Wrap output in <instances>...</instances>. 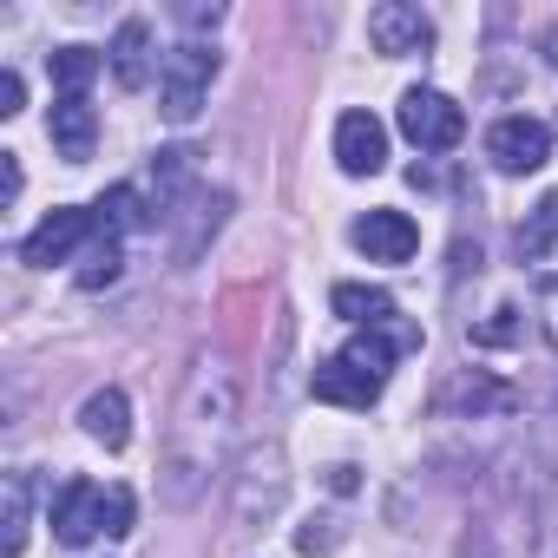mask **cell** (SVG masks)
Listing matches in <instances>:
<instances>
[{
  "mask_svg": "<svg viewBox=\"0 0 558 558\" xmlns=\"http://www.w3.org/2000/svg\"><path fill=\"white\" fill-rule=\"evenodd\" d=\"M80 427L99 440V447H125L132 440V401L119 395V388H99V395H86V408H80Z\"/></svg>",
  "mask_w": 558,
  "mask_h": 558,
  "instance_id": "obj_14",
  "label": "cell"
},
{
  "mask_svg": "<svg viewBox=\"0 0 558 558\" xmlns=\"http://www.w3.org/2000/svg\"><path fill=\"white\" fill-rule=\"evenodd\" d=\"M47 132H53V145H60L66 165H86L93 145H99V119H93L86 99H60V106L47 112Z\"/></svg>",
  "mask_w": 558,
  "mask_h": 558,
  "instance_id": "obj_12",
  "label": "cell"
},
{
  "mask_svg": "<svg viewBox=\"0 0 558 558\" xmlns=\"http://www.w3.org/2000/svg\"><path fill=\"white\" fill-rule=\"evenodd\" d=\"M368 40H375V53L408 60V53H427L434 47V21L421 8H408V0H381V8L368 14Z\"/></svg>",
  "mask_w": 558,
  "mask_h": 558,
  "instance_id": "obj_6",
  "label": "cell"
},
{
  "mask_svg": "<svg viewBox=\"0 0 558 558\" xmlns=\"http://www.w3.org/2000/svg\"><path fill=\"white\" fill-rule=\"evenodd\" d=\"M230 421H236V381L223 368H197L184 401H178V421H171V447H165V499L171 506H191L217 460H223V440H230Z\"/></svg>",
  "mask_w": 558,
  "mask_h": 558,
  "instance_id": "obj_1",
  "label": "cell"
},
{
  "mask_svg": "<svg viewBox=\"0 0 558 558\" xmlns=\"http://www.w3.org/2000/svg\"><path fill=\"white\" fill-rule=\"evenodd\" d=\"M47 73H53L60 99H86V86L99 80V53L93 47H60V53H47Z\"/></svg>",
  "mask_w": 558,
  "mask_h": 558,
  "instance_id": "obj_16",
  "label": "cell"
},
{
  "mask_svg": "<svg viewBox=\"0 0 558 558\" xmlns=\"http://www.w3.org/2000/svg\"><path fill=\"white\" fill-rule=\"evenodd\" d=\"M486 158H493V171L525 178V171H538V165L551 158V132H545L538 119H499V125L486 132Z\"/></svg>",
  "mask_w": 558,
  "mask_h": 558,
  "instance_id": "obj_5",
  "label": "cell"
},
{
  "mask_svg": "<svg viewBox=\"0 0 558 558\" xmlns=\"http://www.w3.org/2000/svg\"><path fill=\"white\" fill-rule=\"evenodd\" d=\"M21 99H27L21 73H0V119H14V112H21Z\"/></svg>",
  "mask_w": 558,
  "mask_h": 558,
  "instance_id": "obj_21",
  "label": "cell"
},
{
  "mask_svg": "<svg viewBox=\"0 0 558 558\" xmlns=\"http://www.w3.org/2000/svg\"><path fill=\"white\" fill-rule=\"evenodd\" d=\"M296 545H303V551H329V545H336L329 519H323V525H303V532H296Z\"/></svg>",
  "mask_w": 558,
  "mask_h": 558,
  "instance_id": "obj_23",
  "label": "cell"
},
{
  "mask_svg": "<svg viewBox=\"0 0 558 558\" xmlns=\"http://www.w3.org/2000/svg\"><path fill=\"white\" fill-rule=\"evenodd\" d=\"M329 486L336 493H355V466H329Z\"/></svg>",
  "mask_w": 558,
  "mask_h": 558,
  "instance_id": "obj_26",
  "label": "cell"
},
{
  "mask_svg": "<svg viewBox=\"0 0 558 558\" xmlns=\"http://www.w3.org/2000/svg\"><path fill=\"white\" fill-rule=\"evenodd\" d=\"M184 21H191V27H217L223 8H217V0H210V8H184Z\"/></svg>",
  "mask_w": 558,
  "mask_h": 558,
  "instance_id": "obj_25",
  "label": "cell"
},
{
  "mask_svg": "<svg viewBox=\"0 0 558 558\" xmlns=\"http://www.w3.org/2000/svg\"><path fill=\"white\" fill-rule=\"evenodd\" d=\"M112 73H119L125 93H138V86L151 80V27H145V21H125V27L112 34Z\"/></svg>",
  "mask_w": 558,
  "mask_h": 558,
  "instance_id": "obj_15",
  "label": "cell"
},
{
  "mask_svg": "<svg viewBox=\"0 0 558 558\" xmlns=\"http://www.w3.org/2000/svg\"><path fill=\"white\" fill-rule=\"evenodd\" d=\"M27 551V473H8V538H0V558Z\"/></svg>",
  "mask_w": 558,
  "mask_h": 558,
  "instance_id": "obj_20",
  "label": "cell"
},
{
  "mask_svg": "<svg viewBox=\"0 0 558 558\" xmlns=\"http://www.w3.org/2000/svg\"><path fill=\"white\" fill-rule=\"evenodd\" d=\"M512 243H519V263H538V256L558 243V191L532 204V217L519 223V236H512Z\"/></svg>",
  "mask_w": 558,
  "mask_h": 558,
  "instance_id": "obj_18",
  "label": "cell"
},
{
  "mask_svg": "<svg viewBox=\"0 0 558 558\" xmlns=\"http://www.w3.org/2000/svg\"><path fill=\"white\" fill-rule=\"evenodd\" d=\"M119 269H125V243H119V236H93V250H86V263H80V290L119 283Z\"/></svg>",
  "mask_w": 558,
  "mask_h": 558,
  "instance_id": "obj_19",
  "label": "cell"
},
{
  "mask_svg": "<svg viewBox=\"0 0 558 558\" xmlns=\"http://www.w3.org/2000/svg\"><path fill=\"white\" fill-rule=\"evenodd\" d=\"M86 230H99V223H93V210H53V217L21 243V263L53 269V263H66V256L80 250V236H86Z\"/></svg>",
  "mask_w": 558,
  "mask_h": 558,
  "instance_id": "obj_11",
  "label": "cell"
},
{
  "mask_svg": "<svg viewBox=\"0 0 558 558\" xmlns=\"http://www.w3.org/2000/svg\"><path fill=\"white\" fill-rule=\"evenodd\" d=\"M336 316L342 323H362V329H381V323H395V296L388 290H368V283H342L336 290Z\"/></svg>",
  "mask_w": 558,
  "mask_h": 558,
  "instance_id": "obj_17",
  "label": "cell"
},
{
  "mask_svg": "<svg viewBox=\"0 0 558 558\" xmlns=\"http://www.w3.org/2000/svg\"><path fill=\"white\" fill-rule=\"evenodd\" d=\"M310 388H316V401H336V408H368V401L388 388V375H375V368H368V362H355V355H329V362H316Z\"/></svg>",
  "mask_w": 558,
  "mask_h": 558,
  "instance_id": "obj_8",
  "label": "cell"
},
{
  "mask_svg": "<svg viewBox=\"0 0 558 558\" xmlns=\"http://www.w3.org/2000/svg\"><path fill=\"white\" fill-rule=\"evenodd\" d=\"M125 538L132 532V493L125 486H93V480H73L53 506V538L60 545H93V538Z\"/></svg>",
  "mask_w": 558,
  "mask_h": 558,
  "instance_id": "obj_2",
  "label": "cell"
},
{
  "mask_svg": "<svg viewBox=\"0 0 558 558\" xmlns=\"http://www.w3.org/2000/svg\"><path fill=\"white\" fill-rule=\"evenodd\" d=\"M355 250L368 256V263H408L414 250H421V230H414V217L408 210H368V217H355Z\"/></svg>",
  "mask_w": 558,
  "mask_h": 558,
  "instance_id": "obj_7",
  "label": "cell"
},
{
  "mask_svg": "<svg viewBox=\"0 0 558 558\" xmlns=\"http://www.w3.org/2000/svg\"><path fill=\"white\" fill-rule=\"evenodd\" d=\"M336 165L349 178H375L388 165V132H381L375 112H342V125H336Z\"/></svg>",
  "mask_w": 558,
  "mask_h": 558,
  "instance_id": "obj_9",
  "label": "cell"
},
{
  "mask_svg": "<svg viewBox=\"0 0 558 558\" xmlns=\"http://www.w3.org/2000/svg\"><path fill=\"white\" fill-rule=\"evenodd\" d=\"M545 53H551V66H558V21H551V34H545Z\"/></svg>",
  "mask_w": 558,
  "mask_h": 558,
  "instance_id": "obj_27",
  "label": "cell"
},
{
  "mask_svg": "<svg viewBox=\"0 0 558 558\" xmlns=\"http://www.w3.org/2000/svg\"><path fill=\"white\" fill-rule=\"evenodd\" d=\"M243 473H250V480H243V493H236V525H256V499H263V512L283 506V486H290V480H283V447H276V440L256 447V453L243 460Z\"/></svg>",
  "mask_w": 558,
  "mask_h": 558,
  "instance_id": "obj_10",
  "label": "cell"
},
{
  "mask_svg": "<svg viewBox=\"0 0 558 558\" xmlns=\"http://www.w3.org/2000/svg\"><path fill=\"white\" fill-rule=\"evenodd\" d=\"M210 80H217V53H210L204 40H184L178 53H165V73H158V106H165V119H171V125H191L197 106H204V93H210Z\"/></svg>",
  "mask_w": 558,
  "mask_h": 558,
  "instance_id": "obj_3",
  "label": "cell"
},
{
  "mask_svg": "<svg viewBox=\"0 0 558 558\" xmlns=\"http://www.w3.org/2000/svg\"><path fill=\"white\" fill-rule=\"evenodd\" d=\"M401 132H408L421 151H453V145L466 138V112H460L447 93H434V86H408V93H401Z\"/></svg>",
  "mask_w": 558,
  "mask_h": 558,
  "instance_id": "obj_4",
  "label": "cell"
},
{
  "mask_svg": "<svg viewBox=\"0 0 558 558\" xmlns=\"http://www.w3.org/2000/svg\"><path fill=\"white\" fill-rule=\"evenodd\" d=\"M0 197H8V204L21 197V158L14 151H0Z\"/></svg>",
  "mask_w": 558,
  "mask_h": 558,
  "instance_id": "obj_22",
  "label": "cell"
},
{
  "mask_svg": "<svg viewBox=\"0 0 558 558\" xmlns=\"http://www.w3.org/2000/svg\"><path fill=\"white\" fill-rule=\"evenodd\" d=\"M93 223H99V236H125V230L158 223V210H151V197H145L138 184H112V191L93 204Z\"/></svg>",
  "mask_w": 558,
  "mask_h": 558,
  "instance_id": "obj_13",
  "label": "cell"
},
{
  "mask_svg": "<svg viewBox=\"0 0 558 558\" xmlns=\"http://www.w3.org/2000/svg\"><path fill=\"white\" fill-rule=\"evenodd\" d=\"M538 310H545V336H551V349H558V283L538 290Z\"/></svg>",
  "mask_w": 558,
  "mask_h": 558,
  "instance_id": "obj_24",
  "label": "cell"
}]
</instances>
